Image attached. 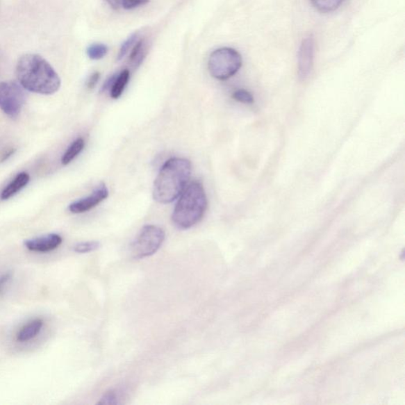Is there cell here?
<instances>
[{"mask_svg":"<svg viewBox=\"0 0 405 405\" xmlns=\"http://www.w3.org/2000/svg\"><path fill=\"white\" fill-rule=\"evenodd\" d=\"M85 147V141L83 138H78L74 141L71 146L67 148V150L61 158V163L64 165L71 163L79 154H81Z\"/></svg>","mask_w":405,"mask_h":405,"instance_id":"14","label":"cell"},{"mask_svg":"<svg viewBox=\"0 0 405 405\" xmlns=\"http://www.w3.org/2000/svg\"><path fill=\"white\" fill-rule=\"evenodd\" d=\"M233 99L237 101L242 102L245 104H253L254 102V97L249 91L245 90H238L233 92Z\"/></svg>","mask_w":405,"mask_h":405,"instance_id":"19","label":"cell"},{"mask_svg":"<svg viewBox=\"0 0 405 405\" xmlns=\"http://www.w3.org/2000/svg\"><path fill=\"white\" fill-rule=\"evenodd\" d=\"M147 53V44L145 40L140 39L134 44L131 50L129 61L134 67H139L146 58Z\"/></svg>","mask_w":405,"mask_h":405,"instance_id":"12","label":"cell"},{"mask_svg":"<svg viewBox=\"0 0 405 405\" xmlns=\"http://www.w3.org/2000/svg\"><path fill=\"white\" fill-rule=\"evenodd\" d=\"M108 49L107 45L104 44H93L90 45L87 50V54L90 59L93 60H99L104 57L108 53Z\"/></svg>","mask_w":405,"mask_h":405,"instance_id":"16","label":"cell"},{"mask_svg":"<svg viewBox=\"0 0 405 405\" xmlns=\"http://www.w3.org/2000/svg\"><path fill=\"white\" fill-rule=\"evenodd\" d=\"M16 76L22 88L39 94H53L61 85L60 78L54 68L37 54L21 57L17 64Z\"/></svg>","mask_w":405,"mask_h":405,"instance_id":"1","label":"cell"},{"mask_svg":"<svg viewBox=\"0 0 405 405\" xmlns=\"http://www.w3.org/2000/svg\"><path fill=\"white\" fill-rule=\"evenodd\" d=\"M117 75H113L110 78H107V81L105 82L104 85H102L101 91L102 92H105V91L110 90L114 82H115Z\"/></svg>","mask_w":405,"mask_h":405,"instance_id":"23","label":"cell"},{"mask_svg":"<svg viewBox=\"0 0 405 405\" xmlns=\"http://www.w3.org/2000/svg\"><path fill=\"white\" fill-rule=\"evenodd\" d=\"M44 322L42 319H36L22 327L18 334H17L16 339L21 343L30 341L41 332L43 327Z\"/></svg>","mask_w":405,"mask_h":405,"instance_id":"11","label":"cell"},{"mask_svg":"<svg viewBox=\"0 0 405 405\" xmlns=\"http://www.w3.org/2000/svg\"><path fill=\"white\" fill-rule=\"evenodd\" d=\"M100 243L98 242H87L78 243L74 247V251L78 254H87L98 249Z\"/></svg>","mask_w":405,"mask_h":405,"instance_id":"18","label":"cell"},{"mask_svg":"<svg viewBox=\"0 0 405 405\" xmlns=\"http://www.w3.org/2000/svg\"><path fill=\"white\" fill-rule=\"evenodd\" d=\"M100 73L96 72L90 76L88 79V89H94L96 87V85L98 84L99 79H100Z\"/></svg>","mask_w":405,"mask_h":405,"instance_id":"22","label":"cell"},{"mask_svg":"<svg viewBox=\"0 0 405 405\" xmlns=\"http://www.w3.org/2000/svg\"><path fill=\"white\" fill-rule=\"evenodd\" d=\"M242 65V59L237 50L231 48H221L210 54L208 70L213 78L219 81L235 76Z\"/></svg>","mask_w":405,"mask_h":405,"instance_id":"4","label":"cell"},{"mask_svg":"<svg viewBox=\"0 0 405 405\" xmlns=\"http://www.w3.org/2000/svg\"><path fill=\"white\" fill-rule=\"evenodd\" d=\"M11 276L13 275H11L10 272L5 273L4 275L0 276V293L3 292L6 285L10 281Z\"/></svg>","mask_w":405,"mask_h":405,"instance_id":"24","label":"cell"},{"mask_svg":"<svg viewBox=\"0 0 405 405\" xmlns=\"http://www.w3.org/2000/svg\"><path fill=\"white\" fill-rule=\"evenodd\" d=\"M108 197V190L105 184H101L91 195L69 205L68 209L73 214H81L95 208Z\"/></svg>","mask_w":405,"mask_h":405,"instance_id":"7","label":"cell"},{"mask_svg":"<svg viewBox=\"0 0 405 405\" xmlns=\"http://www.w3.org/2000/svg\"><path fill=\"white\" fill-rule=\"evenodd\" d=\"M172 215L174 224L181 230L190 229L201 220L207 209L206 193L201 182L193 181L179 197Z\"/></svg>","mask_w":405,"mask_h":405,"instance_id":"3","label":"cell"},{"mask_svg":"<svg viewBox=\"0 0 405 405\" xmlns=\"http://www.w3.org/2000/svg\"><path fill=\"white\" fill-rule=\"evenodd\" d=\"M315 53V40L312 36L304 39L299 51V76L305 79L309 76Z\"/></svg>","mask_w":405,"mask_h":405,"instance_id":"8","label":"cell"},{"mask_svg":"<svg viewBox=\"0 0 405 405\" xmlns=\"http://www.w3.org/2000/svg\"><path fill=\"white\" fill-rule=\"evenodd\" d=\"M63 242L62 238L56 233L31 239L25 242L26 247L33 252L47 253L58 248Z\"/></svg>","mask_w":405,"mask_h":405,"instance_id":"9","label":"cell"},{"mask_svg":"<svg viewBox=\"0 0 405 405\" xmlns=\"http://www.w3.org/2000/svg\"><path fill=\"white\" fill-rule=\"evenodd\" d=\"M117 403V395H115V392L112 391L106 393L104 397L101 398V401L99 402V404H115Z\"/></svg>","mask_w":405,"mask_h":405,"instance_id":"21","label":"cell"},{"mask_svg":"<svg viewBox=\"0 0 405 405\" xmlns=\"http://www.w3.org/2000/svg\"><path fill=\"white\" fill-rule=\"evenodd\" d=\"M106 2L110 4V7L114 10H118L122 7L121 0H106Z\"/></svg>","mask_w":405,"mask_h":405,"instance_id":"26","label":"cell"},{"mask_svg":"<svg viewBox=\"0 0 405 405\" xmlns=\"http://www.w3.org/2000/svg\"><path fill=\"white\" fill-rule=\"evenodd\" d=\"M30 180L31 176L27 173L22 172L18 174L14 181H11L2 192L1 199L3 201H7V199L15 196L17 192H19L27 185Z\"/></svg>","mask_w":405,"mask_h":405,"instance_id":"10","label":"cell"},{"mask_svg":"<svg viewBox=\"0 0 405 405\" xmlns=\"http://www.w3.org/2000/svg\"><path fill=\"white\" fill-rule=\"evenodd\" d=\"M24 89L16 82L0 83V108L6 115L11 118L19 115L26 101Z\"/></svg>","mask_w":405,"mask_h":405,"instance_id":"6","label":"cell"},{"mask_svg":"<svg viewBox=\"0 0 405 405\" xmlns=\"http://www.w3.org/2000/svg\"><path fill=\"white\" fill-rule=\"evenodd\" d=\"M16 149L15 148H10V149L5 151L1 156H0V163H4L8 160L9 158L13 156L15 153Z\"/></svg>","mask_w":405,"mask_h":405,"instance_id":"25","label":"cell"},{"mask_svg":"<svg viewBox=\"0 0 405 405\" xmlns=\"http://www.w3.org/2000/svg\"><path fill=\"white\" fill-rule=\"evenodd\" d=\"M345 0H311L315 8L323 13H332L338 10Z\"/></svg>","mask_w":405,"mask_h":405,"instance_id":"15","label":"cell"},{"mask_svg":"<svg viewBox=\"0 0 405 405\" xmlns=\"http://www.w3.org/2000/svg\"><path fill=\"white\" fill-rule=\"evenodd\" d=\"M130 78L129 70H124L117 75L115 82H114L110 90V95L113 99H117L124 92Z\"/></svg>","mask_w":405,"mask_h":405,"instance_id":"13","label":"cell"},{"mask_svg":"<svg viewBox=\"0 0 405 405\" xmlns=\"http://www.w3.org/2000/svg\"><path fill=\"white\" fill-rule=\"evenodd\" d=\"M138 33H133L126 40V41L123 43L117 55L118 61L124 59L125 56H126L130 52V51L132 50L134 44L137 42V40H138Z\"/></svg>","mask_w":405,"mask_h":405,"instance_id":"17","label":"cell"},{"mask_svg":"<svg viewBox=\"0 0 405 405\" xmlns=\"http://www.w3.org/2000/svg\"><path fill=\"white\" fill-rule=\"evenodd\" d=\"M149 3V0H121V5L124 9L133 10Z\"/></svg>","mask_w":405,"mask_h":405,"instance_id":"20","label":"cell"},{"mask_svg":"<svg viewBox=\"0 0 405 405\" xmlns=\"http://www.w3.org/2000/svg\"><path fill=\"white\" fill-rule=\"evenodd\" d=\"M165 236V231L161 227L154 225L142 227L131 247L133 258L142 259L156 254L161 247Z\"/></svg>","mask_w":405,"mask_h":405,"instance_id":"5","label":"cell"},{"mask_svg":"<svg viewBox=\"0 0 405 405\" xmlns=\"http://www.w3.org/2000/svg\"><path fill=\"white\" fill-rule=\"evenodd\" d=\"M191 174L192 164L188 159H169L161 167L154 183V199L162 204L174 202L185 190Z\"/></svg>","mask_w":405,"mask_h":405,"instance_id":"2","label":"cell"}]
</instances>
